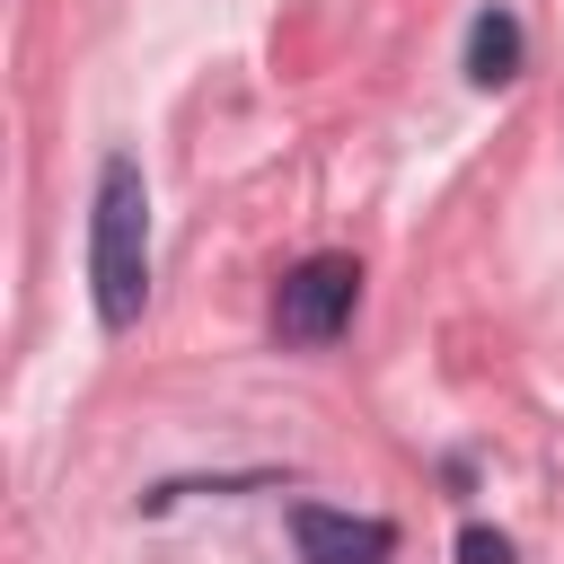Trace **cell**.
Listing matches in <instances>:
<instances>
[{"label": "cell", "instance_id": "cell-1", "mask_svg": "<svg viewBox=\"0 0 564 564\" xmlns=\"http://www.w3.org/2000/svg\"><path fill=\"white\" fill-rule=\"evenodd\" d=\"M88 282H97V326H132L150 300V185L141 159H106L97 167V212H88Z\"/></svg>", "mask_w": 564, "mask_h": 564}, {"label": "cell", "instance_id": "cell-2", "mask_svg": "<svg viewBox=\"0 0 564 564\" xmlns=\"http://www.w3.org/2000/svg\"><path fill=\"white\" fill-rule=\"evenodd\" d=\"M352 300H361V264L352 256H308L273 291V335L282 344H335L352 326Z\"/></svg>", "mask_w": 564, "mask_h": 564}, {"label": "cell", "instance_id": "cell-3", "mask_svg": "<svg viewBox=\"0 0 564 564\" xmlns=\"http://www.w3.org/2000/svg\"><path fill=\"white\" fill-rule=\"evenodd\" d=\"M291 538H300V564H388L397 555V529L370 520V511H326V502H300L291 511Z\"/></svg>", "mask_w": 564, "mask_h": 564}, {"label": "cell", "instance_id": "cell-4", "mask_svg": "<svg viewBox=\"0 0 564 564\" xmlns=\"http://www.w3.org/2000/svg\"><path fill=\"white\" fill-rule=\"evenodd\" d=\"M467 79H476V88H511V79H520V18H511V9H485V18L467 26Z\"/></svg>", "mask_w": 564, "mask_h": 564}, {"label": "cell", "instance_id": "cell-5", "mask_svg": "<svg viewBox=\"0 0 564 564\" xmlns=\"http://www.w3.org/2000/svg\"><path fill=\"white\" fill-rule=\"evenodd\" d=\"M458 564H511V538L502 529H458Z\"/></svg>", "mask_w": 564, "mask_h": 564}]
</instances>
